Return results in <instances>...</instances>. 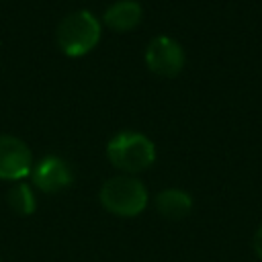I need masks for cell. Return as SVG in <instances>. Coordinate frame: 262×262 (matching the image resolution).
<instances>
[{
  "instance_id": "cell-7",
  "label": "cell",
  "mask_w": 262,
  "mask_h": 262,
  "mask_svg": "<svg viewBox=\"0 0 262 262\" xmlns=\"http://www.w3.org/2000/svg\"><path fill=\"white\" fill-rule=\"evenodd\" d=\"M141 16L143 8L137 0H117L104 10L102 20L113 31H129L139 25Z\"/></svg>"
},
{
  "instance_id": "cell-8",
  "label": "cell",
  "mask_w": 262,
  "mask_h": 262,
  "mask_svg": "<svg viewBox=\"0 0 262 262\" xmlns=\"http://www.w3.org/2000/svg\"><path fill=\"white\" fill-rule=\"evenodd\" d=\"M156 209L162 217L178 221L190 215L192 211V196L182 188H164L156 194Z\"/></svg>"
},
{
  "instance_id": "cell-5",
  "label": "cell",
  "mask_w": 262,
  "mask_h": 262,
  "mask_svg": "<svg viewBox=\"0 0 262 262\" xmlns=\"http://www.w3.org/2000/svg\"><path fill=\"white\" fill-rule=\"evenodd\" d=\"M33 154L31 147L16 135L0 133V180L20 182L31 176Z\"/></svg>"
},
{
  "instance_id": "cell-4",
  "label": "cell",
  "mask_w": 262,
  "mask_h": 262,
  "mask_svg": "<svg viewBox=\"0 0 262 262\" xmlns=\"http://www.w3.org/2000/svg\"><path fill=\"white\" fill-rule=\"evenodd\" d=\"M184 61H186L184 49L172 37H166V35L154 37L145 47V63L156 76L174 78L182 72Z\"/></svg>"
},
{
  "instance_id": "cell-6",
  "label": "cell",
  "mask_w": 262,
  "mask_h": 262,
  "mask_svg": "<svg viewBox=\"0 0 262 262\" xmlns=\"http://www.w3.org/2000/svg\"><path fill=\"white\" fill-rule=\"evenodd\" d=\"M31 180L37 190L55 194V192L66 190L74 182V172L70 164L61 160L59 156H45L33 166Z\"/></svg>"
},
{
  "instance_id": "cell-10",
  "label": "cell",
  "mask_w": 262,
  "mask_h": 262,
  "mask_svg": "<svg viewBox=\"0 0 262 262\" xmlns=\"http://www.w3.org/2000/svg\"><path fill=\"white\" fill-rule=\"evenodd\" d=\"M252 244H254V252H256L258 258L262 260V225H260L258 231L254 233V242H252Z\"/></svg>"
},
{
  "instance_id": "cell-9",
  "label": "cell",
  "mask_w": 262,
  "mask_h": 262,
  "mask_svg": "<svg viewBox=\"0 0 262 262\" xmlns=\"http://www.w3.org/2000/svg\"><path fill=\"white\" fill-rule=\"evenodd\" d=\"M6 203L8 207L20 215V217H27L31 213H35L37 209V196H35V190L31 184L27 182H14L8 192H6Z\"/></svg>"
},
{
  "instance_id": "cell-3",
  "label": "cell",
  "mask_w": 262,
  "mask_h": 262,
  "mask_svg": "<svg viewBox=\"0 0 262 262\" xmlns=\"http://www.w3.org/2000/svg\"><path fill=\"white\" fill-rule=\"evenodd\" d=\"M55 41L61 53L70 57L86 55L100 41V23L90 10H74L59 20Z\"/></svg>"
},
{
  "instance_id": "cell-2",
  "label": "cell",
  "mask_w": 262,
  "mask_h": 262,
  "mask_svg": "<svg viewBox=\"0 0 262 262\" xmlns=\"http://www.w3.org/2000/svg\"><path fill=\"white\" fill-rule=\"evenodd\" d=\"M100 205L117 217H137L145 211L149 192L145 184L131 174H117L104 180L98 192Z\"/></svg>"
},
{
  "instance_id": "cell-1",
  "label": "cell",
  "mask_w": 262,
  "mask_h": 262,
  "mask_svg": "<svg viewBox=\"0 0 262 262\" xmlns=\"http://www.w3.org/2000/svg\"><path fill=\"white\" fill-rule=\"evenodd\" d=\"M106 158L123 174L135 176L154 166L156 145L139 131H121L106 143Z\"/></svg>"
}]
</instances>
